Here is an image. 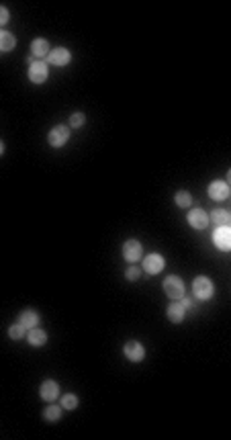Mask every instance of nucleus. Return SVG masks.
<instances>
[{
	"label": "nucleus",
	"mask_w": 231,
	"mask_h": 440,
	"mask_svg": "<svg viewBox=\"0 0 231 440\" xmlns=\"http://www.w3.org/2000/svg\"><path fill=\"white\" fill-rule=\"evenodd\" d=\"M164 291H166V295H168L170 299H180V297H184L186 287H184V281H182L180 276L170 274V276H166V281H164Z\"/></svg>",
	"instance_id": "1"
},
{
	"label": "nucleus",
	"mask_w": 231,
	"mask_h": 440,
	"mask_svg": "<svg viewBox=\"0 0 231 440\" xmlns=\"http://www.w3.org/2000/svg\"><path fill=\"white\" fill-rule=\"evenodd\" d=\"M192 293L199 301H209L213 297V283L209 276H197L192 281Z\"/></svg>",
	"instance_id": "2"
},
{
	"label": "nucleus",
	"mask_w": 231,
	"mask_h": 440,
	"mask_svg": "<svg viewBox=\"0 0 231 440\" xmlns=\"http://www.w3.org/2000/svg\"><path fill=\"white\" fill-rule=\"evenodd\" d=\"M70 139V129L66 125H55L51 131H49V145L51 148H62L66 145Z\"/></svg>",
	"instance_id": "3"
},
{
	"label": "nucleus",
	"mask_w": 231,
	"mask_h": 440,
	"mask_svg": "<svg viewBox=\"0 0 231 440\" xmlns=\"http://www.w3.org/2000/svg\"><path fill=\"white\" fill-rule=\"evenodd\" d=\"M213 242H215V246L219 250L229 252V248H231V229H229V225H219L215 229V233H213Z\"/></svg>",
	"instance_id": "4"
},
{
	"label": "nucleus",
	"mask_w": 231,
	"mask_h": 440,
	"mask_svg": "<svg viewBox=\"0 0 231 440\" xmlns=\"http://www.w3.org/2000/svg\"><path fill=\"white\" fill-rule=\"evenodd\" d=\"M141 254H143L141 242H137V239H127V242H125V246H123V256H125L127 262L135 264V262L141 258Z\"/></svg>",
	"instance_id": "5"
},
{
	"label": "nucleus",
	"mask_w": 231,
	"mask_h": 440,
	"mask_svg": "<svg viewBox=\"0 0 231 440\" xmlns=\"http://www.w3.org/2000/svg\"><path fill=\"white\" fill-rule=\"evenodd\" d=\"M123 352H125V356L131 363H139V361L145 358V348H143L141 342H137V340H129L127 344H125V348H123Z\"/></svg>",
	"instance_id": "6"
},
{
	"label": "nucleus",
	"mask_w": 231,
	"mask_h": 440,
	"mask_svg": "<svg viewBox=\"0 0 231 440\" xmlns=\"http://www.w3.org/2000/svg\"><path fill=\"white\" fill-rule=\"evenodd\" d=\"M47 76H49L47 64H43V62H33V64L29 66V80H31L33 84H43V82L47 80Z\"/></svg>",
	"instance_id": "7"
},
{
	"label": "nucleus",
	"mask_w": 231,
	"mask_h": 440,
	"mask_svg": "<svg viewBox=\"0 0 231 440\" xmlns=\"http://www.w3.org/2000/svg\"><path fill=\"white\" fill-rule=\"evenodd\" d=\"M209 197L213 201H225L229 197V184L223 180H215L209 184Z\"/></svg>",
	"instance_id": "8"
},
{
	"label": "nucleus",
	"mask_w": 231,
	"mask_h": 440,
	"mask_svg": "<svg viewBox=\"0 0 231 440\" xmlns=\"http://www.w3.org/2000/svg\"><path fill=\"white\" fill-rule=\"evenodd\" d=\"M39 395L43 402H55L57 397H60V385H57L55 381H43L41 389H39Z\"/></svg>",
	"instance_id": "9"
},
{
	"label": "nucleus",
	"mask_w": 231,
	"mask_h": 440,
	"mask_svg": "<svg viewBox=\"0 0 231 440\" xmlns=\"http://www.w3.org/2000/svg\"><path fill=\"white\" fill-rule=\"evenodd\" d=\"M53 66H68L70 60H72V54L66 50V47H55V50L49 52V58H47Z\"/></svg>",
	"instance_id": "10"
},
{
	"label": "nucleus",
	"mask_w": 231,
	"mask_h": 440,
	"mask_svg": "<svg viewBox=\"0 0 231 440\" xmlns=\"http://www.w3.org/2000/svg\"><path fill=\"white\" fill-rule=\"evenodd\" d=\"M188 223H190V227H195V229H205L211 221H209V215H207V211H203V209H192L190 213H188Z\"/></svg>",
	"instance_id": "11"
},
{
	"label": "nucleus",
	"mask_w": 231,
	"mask_h": 440,
	"mask_svg": "<svg viewBox=\"0 0 231 440\" xmlns=\"http://www.w3.org/2000/svg\"><path fill=\"white\" fill-rule=\"evenodd\" d=\"M162 268H164V258L160 254H149L143 258V270L147 274H158L162 272Z\"/></svg>",
	"instance_id": "12"
},
{
	"label": "nucleus",
	"mask_w": 231,
	"mask_h": 440,
	"mask_svg": "<svg viewBox=\"0 0 231 440\" xmlns=\"http://www.w3.org/2000/svg\"><path fill=\"white\" fill-rule=\"evenodd\" d=\"M19 324H21L25 330L37 328V324H39V313H37V311H33V309H27V311H23V313H21V317H19Z\"/></svg>",
	"instance_id": "13"
},
{
	"label": "nucleus",
	"mask_w": 231,
	"mask_h": 440,
	"mask_svg": "<svg viewBox=\"0 0 231 440\" xmlns=\"http://www.w3.org/2000/svg\"><path fill=\"white\" fill-rule=\"evenodd\" d=\"M27 340H29L31 346H43L47 342V334L43 330H39V328H31L27 332Z\"/></svg>",
	"instance_id": "14"
},
{
	"label": "nucleus",
	"mask_w": 231,
	"mask_h": 440,
	"mask_svg": "<svg viewBox=\"0 0 231 440\" xmlns=\"http://www.w3.org/2000/svg\"><path fill=\"white\" fill-rule=\"evenodd\" d=\"M184 315H186V309L182 307V303H172L168 307V319L172 324H180L184 319Z\"/></svg>",
	"instance_id": "15"
},
{
	"label": "nucleus",
	"mask_w": 231,
	"mask_h": 440,
	"mask_svg": "<svg viewBox=\"0 0 231 440\" xmlns=\"http://www.w3.org/2000/svg\"><path fill=\"white\" fill-rule=\"evenodd\" d=\"M15 45H17L15 35L5 31V29H0V52H11V50H15Z\"/></svg>",
	"instance_id": "16"
},
{
	"label": "nucleus",
	"mask_w": 231,
	"mask_h": 440,
	"mask_svg": "<svg viewBox=\"0 0 231 440\" xmlns=\"http://www.w3.org/2000/svg\"><path fill=\"white\" fill-rule=\"evenodd\" d=\"M31 52L37 58H45V56H49V43L45 39H35L31 43Z\"/></svg>",
	"instance_id": "17"
},
{
	"label": "nucleus",
	"mask_w": 231,
	"mask_h": 440,
	"mask_svg": "<svg viewBox=\"0 0 231 440\" xmlns=\"http://www.w3.org/2000/svg\"><path fill=\"white\" fill-rule=\"evenodd\" d=\"M209 221H213L217 227H219V225H229L231 215H229L225 209H215V211L209 215Z\"/></svg>",
	"instance_id": "18"
},
{
	"label": "nucleus",
	"mask_w": 231,
	"mask_h": 440,
	"mask_svg": "<svg viewBox=\"0 0 231 440\" xmlns=\"http://www.w3.org/2000/svg\"><path fill=\"white\" fill-rule=\"evenodd\" d=\"M43 418H45L47 422H57V420L62 418V410L57 408V406H53V404H51V406H47V408H45V412H43Z\"/></svg>",
	"instance_id": "19"
},
{
	"label": "nucleus",
	"mask_w": 231,
	"mask_h": 440,
	"mask_svg": "<svg viewBox=\"0 0 231 440\" xmlns=\"http://www.w3.org/2000/svg\"><path fill=\"white\" fill-rule=\"evenodd\" d=\"M176 205H178V207H182V209L190 207V205H192V197H190V192H186V190H180V192H176Z\"/></svg>",
	"instance_id": "20"
},
{
	"label": "nucleus",
	"mask_w": 231,
	"mask_h": 440,
	"mask_svg": "<svg viewBox=\"0 0 231 440\" xmlns=\"http://www.w3.org/2000/svg\"><path fill=\"white\" fill-rule=\"evenodd\" d=\"M62 408H66V410H76V408H78V397H76L74 393H66V395L62 397Z\"/></svg>",
	"instance_id": "21"
},
{
	"label": "nucleus",
	"mask_w": 231,
	"mask_h": 440,
	"mask_svg": "<svg viewBox=\"0 0 231 440\" xmlns=\"http://www.w3.org/2000/svg\"><path fill=\"white\" fill-rule=\"evenodd\" d=\"M9 336H11L13 340H21V338L25 336V328H23L21 324H15V326L9 328Z\"/></svg>",
	"instance_id": "22"
},
{
	"label": "nucleus",
	"mask_w": 231,
	"mask_h": 440,
	"mask_svg": "<svg viewBox=\"0 0 231 440\" xmlns=\"http://www.w3.org/2000/svg\"><path fill=\"white\" fill-rule=\"evenodd\" d=\"M84 121H86V117H84V113H74V115L70 117V125H72L74 129H78V127H82V125H84Z\"/></svg>",
	"instance_id": "23"
},
{
	"label": "nucleus",
	"mask_w": 231,
	"mask_h": 440,
	"mask_svg": "<svg viewBox=\"0 0 231 440\" xmlns=\"http://www.w3.org/2000/svg\"><path fill=\"white\" fill-rule=\"evenodd\" d=\"M139 274H141V270H139L137 266H131V268L125 270V278H127V281H137Z\"/></svg>",
	"instance_id": "24"
},
{
	"label": "nucleus",
	"mask_w": 231,
	"mask_h": 440,
	"mask_svg": "<svg viewBox=\"0 0 231 440\" xmlns=\"http://www.w3.org/2000/svg\"><path fill=\"white\" fill-rule=\"evenodd\" d=\"M9 19H11V13H9V9L0 7V27H3V25H7V23H9Z\"/></svg>",
	"instance_id": "25"
},
{
	"label": "nucleus",
	"mask_w": 231,
	"mask_h": 440,
	"mask_svg": "<svg viewBox=\"0 0 231 440\" xmlns=\"http://www.w3.org/2000/svg\"><path fill=\"white\" fill-rule=\"evenodd\" d=\"M182 307L186 309V307H192V301L190 299H182Z\"/></svg>",
	"instance_id": "26"
},
{
	"label": "nucleus",
	"mask_w": 231,
	"mask_h": 440,
	"mask_svg": "<svg viewBox=\"0 0 231 440\" xmlns=\"http://www.w3.org/2000/svg\"><path fill=\"white\" fill-rule=\"evenodd\" d=\"M3 154H5V143L0 141V156H3Z\"/></svg>",
	"instance_id": "27"
}]
</instances>
